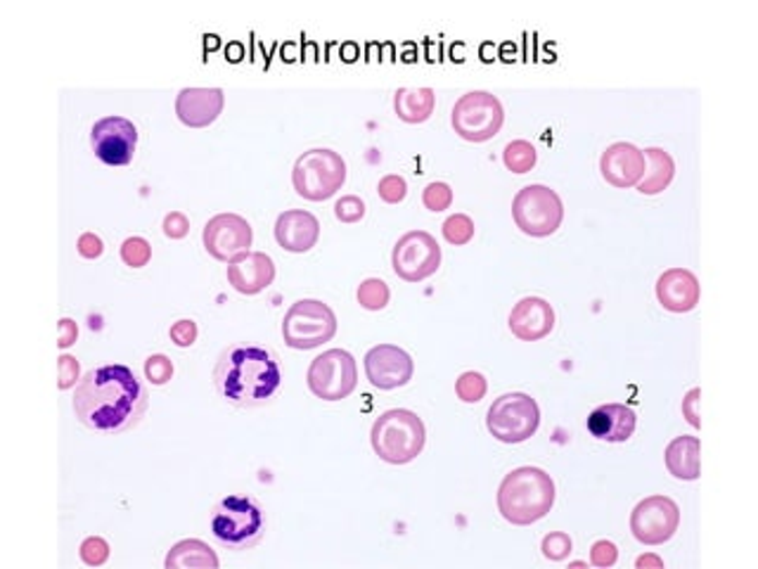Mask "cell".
I'll list each match as a JSON object with an SVG mask.
<instances>
[{
	"instance_id": "cell-1",
	"label": "cell",
	"mask_w": 758,
	"mask_h": 569,
	"mask_svg": "<svg viewBox=\"0 0 758 569\" xmlns=\"http://www.w3.org/2000/svg\"><path fill=\"white\" fill-rule=\"evenodd\" d=\"M150 406L148 387L131 368L109 363L89 370L77 384L74 413L81 425L103 434L133 430Z\"/></svg>"
},
{
	"instance_id": "cell-2",
	"label": "cell",
	"mask_w": 758,
	"mask_h": 569,
	"mask_svg": "<svg viewBox=\"0 0 758 569\" xmlns=\"http://www.w3.org/2000/svg\"><path fill=\"white\" fill-rule=\"evenodd\" d=\"M213 384L223 402L235 408L268 406L282 387L278 353L256 345L228 347L213 368Z\"/></svg>"
},
{
	"instance_id": "cell-3",
	"label": "cell",
	"mask_w": 758,
	"mask_h": 569,
	"mask_svg": "<svg viewBox=\"0 0 758 569\" xmlns=\"http://www.w3.org/2000/svg\"><path fill=\"white\" fill-rule=\"evenodd\" d=\"M555 481L540 467L524 465L512 469L498 487V510L514 526L536 524L555 506Z\"/></svg>"
},
{
	"instance_id": "cell-4",
	"label": "cell",
	"mask_w": 758,
	"mask_h": 569,
	"mask_svg": "<svg viewBox=\"0 0 758 569\" xmlns=\"http://www.w3.org/2000/svg\"><path fill=\"white\" fill-rule=\"evenodd\" d=\"M211 536L225 550H249L266 534V512L252 496H225L211 512Z\"/></svg>"
},
{
	"instance_id": "cell-5",
	"label": "cell",
	"mask_w": 758,
	"mask_h": 569,
	"mask_svg": "<svg viewBox=\"0 0 758 569\" xmlns=\"http://www.w3.org/2000/svg\"><path fill=\"white\" fill-rule=\"evenodd\" d=\"M373 449L384 463L406 465L422 453L427 444L424 422L408 408H392L382 413L370 430Z\"/></svg>"
},
{
	"instance_id": "cell-6",
	"label": "cell",
	"mask_w": 758,
	"mask_h": 569,
	"mask_svg": "<svg viewBox=\"0 0 758 569\" xmlns=\"http://www.w3.org/2000/svg\"><path fill=\"white\" fill-rule=\"evenodd\" d=\"M292 183L299 197L308 202H325L347 183V162L335 150L313 148L294 162Z\"/></svg>"
},
{
	"instance_id": "cell-7",
	"label": "cell",
	"mask_w": 758,
	"mask_h": 569,
	"mask_svg": "<svg viewBox=\"0 0 758 569\" xmlns=\"http://www.w3.org/2000/svg\"><path fill=\"white\" fill-rule=\"evenodd\" d=\"M335 335L337 316L320 299H299L282 318V337L290 349H316Z\"/></svg>"
},
{
	"instance_id": "cell-8",
	"label": "cell",
	"mask_w": 758,
	"mask_h": 569,
	"mask_svg": "<svg viewBox=\"0 0 758 569\" xmlns=\"http://www.w3.org/2000/svg\"><path fill=\"white\" fill-rule=\"evenodd\" d=\"M512 219L524 235L548 237L560 231L564 202L548 185H526L512 199Z\"/></svg>"
},
{
	"instance_id": "cell-9",
	"label": "cell",
	"mask_w": 758,
	"mask_h": 569,
	"mask_svg": "<svg viewBox=\"0 0 758 569\" xmlns=\"http://www.w3.org/2000/svg\"><path fill=\"white\" fill-rule=\"evenodd\" d=\"M486 427L503 444H522V441L532 439L540 427V408L536 398L522 392L498 396L486 413Z\"/></svg>"
},
{
	"instance_id": "cell-10",
	"label": "cell",
	"mask_w": 758,
	"mask_h": 569,
	"mask_svg": "<svg viewBox=\"0 0 758 569\" xmlns=\"http://www.w3.org/2000/svg\"><path fill=\"white\" fill-rule=\"evenodd\" d=\"M451 124L463 140L486 142L500 133L505 124V109L493 93L469 91L455 103Z\"/></svg>"
},
{
	"instance_id": "cell-11",
	"label": "cell",
	"mask_w": 758,
	"mask_h": 569,
	"mask_svg": "<svg viewBox=\"0 0 758 569\" xmlns=\"http://www.w3.org/2000/svg\"><path fill=\"white\" fill-rule=\"evenodd\" d=\"M308 390L323 402H341L359 384V365L347 349L323 351L308 368Z\"/></svg>"
},
{
	"instance_id": "cell-12",
	"label": "cell",
	"mask_w": 758,
	"mask_h": 569,
	"mask_svg": "<svg viewBox=\"0 0 758 569\" xmlns=\"http://www.w3.org/2000/svg\"><path fill=\"white\" fill-rule=\"evenodd\" d=\"M680 508L668 496H648L631 512V532L642 546H662L676 536Z\"/></svg>"
},
{
	"instance_id": "cell-13",
	"label": "cell",
	"mask_w": 758,
	"mask_h": 569,
	"mask_svg": "<svg viewBox=\"0 0 758 569\" xmlns=\"http://www.w3.org/2000/svg\"><path fill=\"white\" fill-rule=\"evenodd\" d=\"M394 274L406 282H422L432 278L441 266V247L436 237L427 231H410L398 237L392 252Z\"/></svg>"
},
{
	"instance_id": "cell-14",
	"label": "cell",
	"mask_w": 758,
	"mask_h": 569,
	"mask_svg": "<svg viewBox=\"0 0 758 569\" xmlns=\"http://www.w3.org/2000/svg\"><path fill=\"white\" fill-rule=\"evenodd\" d=\"M202 242L209 256H213L217 262L231 264L240 254L249 252L254 231L249 221L242 219L240 213H217L205 225Z\"/></svg>"
},
{
	"instance_id": "cell-15",
	"label": "cell",
	"mask_w": 758,
	"mask_h": 569,
	"mask_svg": "<svg viewBox=\"0 0 758 569\" xmlns=\"http://www.w3.org/2000/svg\"><path fill=\"white\" fill-rule=\"evenodd\" d=\"M91 146L103 164L126 166L133 162L138 148V128L126 117H105L93 124Z\"/></svg>"
},
{
	"instance_id": "cell-16",
	"label": "cell",
	"mask_w": 758,
	"mask_h": 569,
	"mask_svg": "<svg viewBox=\"0 0 758 569\" xmlns=\"http://www.w3.org/2000/svg\"><path fill=\"white\" fill-rule=\"evenodd\" d=\"M412 356L396 345H377L365 353V375L375 390L389 392L412 380Z\"/></svg>"
},
{
	"instance_id": "cell-17",
	"label": "cell",
	"mask_w": 758,
	"mask_h": 569,
	"mask_svg": "<svg viewBox=\"0 0 758 569\" xmlns=\"http://www.w3.org/2000/svg\"><path fill=\"white\" fill-rule=\"evenodd\" d=\"M645 154L633 142H614L599 156V174L614 188H635L645 176Z\"/></svg>"
},
{
	"instance_id": "cell-18",
	"label": "cell",
	"mask_w": 758,
	"mask_h": 569,
	"mask_svg": "<svg viewBox=\"0 0 758 569\" xmlns=\"http://www.w3.org/2000/svg\"><path fill=\"white\" fill-rule=\"evenodd\" d=\"M508 325L522 341H538L555 330V309L543 297H524L510 311Z\"/></svg>"
},
{
	"instance_id": "cell-19",
	"label": "cell",
	"mask_w": 758,
	"mask_h": 569,
	"mask_svg": "<svg viewBox=\"0 0 758 569\" xmlns=\"http://www.w3.org/2000/svg\"><path fill=\"white\" fill-rule=\"evenodd\" d=\"M276 280V264L266 252H247L228 264V282L240 294L254 297L270 288Z\"/></svg>"
},
{
	"instance_id": "cell-20",
	"label": "cell",
	"mask_w": 758,
	"mask_h": 569,
	"mask_svg": "<svg viewBox=\"0 0 758 569\" xmlns=\"http://www.w3.org/2000/svg\"><path fill=\"white\" fill-rule=\"evenodd\" d=\"M320 221L306 209L282 211L276 221V240L284 252L306 254L318 245Z\"/></svg>"
},
{
	"instance_id": "cell-21",
	"label": "cell",
	"mask_w": 758,
	"mask_h": 569,
	"mask_svg": "<svg viewBox=\"0 0 758 569\" xmlns=\"http://www.w3.org/2000/svg\"><path fill=\"white\" fill-rule=\"evenodd\" d=\"M702 288L688 268H668L656 280V299L670 313H690L697 309Z\"/></svg>"
},
{
	"instance_id": "cell-22",
	"label": "cell",
	"mask_w": 758,
	"mask_h": 569,
	"mask_svg": "<svg viewBox=\"0 0 758 569\" xmlns=\"http://www.w3.org/2000/svg\"><path fill=\"white\" fill-rule=\"evenodd\" d=\"M223 105L221 89H183L176 97V114L185 126L207 128L221 117Z\"/></svg>"
},
{
	"instance_id": "cell-23",
	"label": "cell",
	"mask_w": 758,
	"mask_h": 569,
	"mask_svg": "<svg viewBox=\"0 0 758 569\" xmlns=\"http://www.w3.org/2000/svg\"><path fill=\"white\" fill-rule=\"evenodd\" d=\"M635 425V410L626 404L597 406L588 416V432L607 444H623L633 437Z\"/></svg>"
},
{
	"instance_id": "cell-24",
	"label": "cell",
	"mask_w": 758,
	"mask_h": 569,
	"mask_svg": "<svg viewBox=\"0 0 758 569\" xmlns=\"http://www.w3.org/2000/svg\"><path fill=\"white\" fill-rule=\"evenodd\" d=\"M699 449H702L699 437H676L664 451V463L668 473L683 481L699 479V473H702V469H699Z\"/></svg>"
},
{
	"instance_id": "cell-25",
	"label": "cell",
	"mask_w": 758,
	"mask_h": 569,
	"mask_svg": "<svg viewBox=\"0 0 758 569\" xmlns=\"http://www.w3.org/2000/svg\"><path fill=\"white\" fill-rule=\"evenodd\" d=\"M645 154V176L635 185L638 193L642 195H660L664 193L670 181L676 176V162L666 150L662 148H648L642 150Z\"/></svg>"
},
{
	"instance_id": "cell-26",
	"label": "cell",
	"mask_w": 758,
	"mask_h": 569,
	"mask_svg": "<svg viewBox=\"0 0 758 569\" xmlns=\"http://www.w3.org/2000/svg\"><path fill=\"white\" fill-rule=\"evenodd\" d=\"M164 565L166 569H188V567L217 569L221 562H219V555L213 553L211 546L205 544V541L185 538V541H178V544L168 550Z\"/></svg>"
},
{
	"instance_id": "cell-27",
	"label": "cell",
	"mask_w": 758,
	"mask_h": 569,
	"mask_svg": "<svg viewBox=\"0 0 758 569\" xmlns=\"http://www.w3.org/2000/svg\"><path fill=\"white\" fill-rule=\"evenodd\" d=\"M436 95L432 89H398L394 95V109L400 121L424 124L434 114Z\"/></svg>"
},
{
	"instance_id": "cell-28",
	"label": "cell",
	"mask_w": 758,
	"mask_h": 569,
	"mask_svg": "<svg viewBox=\"0 0 758 569\" xmlns=\"http://www.w3.org/2000/svg\"><path fill=\"white\" fill-rule=\"evenodd\" d=\"M503 162L512 174H528L538 162V152L528 140H512L505 146Z\"/></svg>"
},
{
	"instance_id": "cell-29",
	"label": "cell",
	"mask_w": 758,
	"mask_h": 569,
	"mask_svg": "<svg viewBox=\"0 0 758 569\" xmlns=\"http://www.w3.org/2000/svg\"><path fill=\"white\" fill-rule=\"evenodd\" d=\"M359 304L365 309V311H382L386 309V304H389V299H392V290H389V284H386L384 280L380 278H368L361 282V288H359Z\"/></svg>"
},
{
	"instance_id": "cell-30",
	"label": "cell",
	"mask_w": 758,
	"mask_h": 569,
	"mask_svg": "<svg viewBox=\"0 0 758 569\" xmlns=\"http://www.w3.org/2000/svg\"><path fill=\"white\" fill-rule=\"evenodd\" d=\"M486 390H489L486 378L481 373H475V370H467V373H463L455 382V394L465 404H479L486 396Z\"/></svg>"
},
{
	"instance_id": "cell-31",
	"label": "cell",
	"mask_w": 758,
	"mask_h": 569,
	"mask_svg": "<svg viewBox=\"0 0 758 569\" xmlns=\"http://www.w3.org/2000/svg\"><path fill=\"white\" fill-rule=\"evenodd\" d=\"M443 237H446L451 245L463 247L475 237V223H471L467 213H453V217L443 221Z\"/></svg>"
},
{
	"instance_id": "cell-32",
	"label": "cell",
	"mask_w": 758,
	"mask_h": 569,
	"mask_svg": "<svg viewBox=\"0 0 758 569\" xmlns=\"http://www.w3.org/2000/svg\"><path fill=\"white\" fill-rule=\"evenodd\" d=\"M152 259V245L145 237H126L121 245V262L131 268L148 266Z\"/></svg>"
},
{
	"instance_id": "cell-33",
	"label": "cell",
	"mask_w": 758,
	"mask_h": 569,
	"mask_svg": "<svg viewBox=\"0 0 758 569\" xmlns=\"http://www.w3.org/2000/svg\"><path fill=\"white\" fill-rule=\"evenodd\" d=\"M571 548H574V541H571V536L564 532H550L540 544L543 555H546V558L552 562L567 560L571 555Z\"/></svg>"
},
{
	"instance_id": "cell-34",
	"label": "cell",
	"mask_w": 758,
	"mask_h": 569,
	"mask_svg": "<svg viewBox=\"0 0 758 569\" xmlns=\"http://www.w3.org/2000/svg\"><path fill=\"white\" fill-rule=\"evenodd\" d=\"M422 205L429 209V211H446L451 205H453V190H451V185L448 183H443V181H434V183H429L424 193H422Z\"/></svg>"
},
{
	"instance_id": "cell-35",
	"label": "cell",
	"mask_w": 758,
	"mask_h": 569,
	"mask_svg": "<svg viewBox=\"0 0 758 569\" xmlns=\"http://www.w3.org/2000/svg\"><path fill=\"white\" fill-rule=\"evenodd\" d=\"M81 560L89 567H103L109 560V544L103 536H89L81 544Z\"/></svg>"
},
{
	"instance_id": "cell-36",
	"label": "cell",
	"mask_w": 758,
	"mask_h": 569,
	"mask_svg": "<svg viewBox=\"0 0 758 569\" xmlns=\"http://www.w3.org/2000/svg\"><path fill=\"white\" fill-rule=\"evenodd\" d=\"M145 378L154 387H162V384L171 382V378H174V363H171V359L164 353H152L145 361Z\"/></svg>"
},
{
	"instance_id": "cell-37",
	"label": "cell",
	"mask_w": 758,
	"mask_h": 569,
	"mask_svg": "<svg viewBox=\"0 0 758 569\" xmlns=\"http://www.w3.org/2000/svg\"><path fill=\"white\" fill-rule=\"evenodd\" d=\"M377 193L382 197V202L386 205H398V202H404L406 195H408V183L404 176H398V174H389V176H384L377 185Z\"/></svg>"
},
{
	"instance_id": "cell-38",
	"label": "cell",
	"mask_w": 758,
	"mask_h": 569,
	"mask_svg": "<svg viewBox=\"0 0 758 569\" xmlns=\"http://www.w3.org/2000/svg\"><path fill=\"white\" fill-rule=\"evenodd\" d=\"M335 217L341 223H359L365 217V202L355 195H345L341 199H337Z\"/></svg>"
},
{
	"instance_id": "cell-39",
	"label": "cell",
	"mask_w": 758,
	"mask_h": 569,
	"mask_svg": "<svg viewBox=\"0 0 758 569\" xmlns=\"http://www.w3.org/2000/svg\"><path fill=\"white\" fill-rule=\"evenodd\" d=\"M619 560V548L611 544V541L607 538H599L593 544L591 548V565L593 567H599V569H609L617 565Z\"/></svg>"
},
{
	"instance_id": "cell-40",
	"label": "cell",
	"mask_w": 758,
	"mask_h": 569,
	"mask_svg": "<svg viewBox=\"0 0 758 569\" xmlns=\"http://www.w3.org/2000/svg\"><path fill=\"white\" fill-rule=\"evenodd\" d=\"M197 335H199L197 323L190 321V318H183V321L174 323V325H171V330H168L171 341H174V345L180 347V349L193 347L195 341H197Z\"/></svg>"
},
{
	"instance_id": "cell-41",
	"label": "cell",
	"mask_w": 758,
	"mask_h": 569,
	"mask_svg": "<svg viewBox=\"0 0 758 569\" xmlns=\"http://www.w3.org/2000/svg\"><path fill=\"white\" fill-rule=\"evenodd\" d=\"M162 228H164V235L168 240H183L185 235L190 233V221H188V217H185V213L171 211V213H166V217H164V225Z\"/></svg>"
},
{
	"instance_id": "cell-42",
	"label": "cell",
	"mask_w": 758,
	"mask_h": 569,
	"mask_svg": "<svg viewBox=\"0 0 758 569\" xmlns=\"http://www.w3.org/2000/svg\"><path fill=\"white\" fill-rule=\"evenodd\" d=\"M81 382V368L74 356H60V390L77 387Z\"/></svg>"
},
{
	"instance_id": "cell-43",
	"label": "cell",
	"mask_w": 758,
	"mask_h": 569,
	"mask_svg": "<svg viewBox=\"0 0 758 569\" xmlns=\"http://www.w3.org/2000/svg\"><path fill=\"white\" fill-rule=\"evenodd\" d=\"M77 247L83 259H97V256H103L105 252V242L95 233H83L77 242Z\"/></svg>"
},
{
	"instance_id": "cell-44",
	"label": "cell",
	"mask_w": 758,
	"mask_h": 569,
	"mask_svg": "<svg viewBox=\"0 0 758 569\" xmlns=\"http://www.w3.org/2000/svg\"><path fill=\"white\" fill-rule=\"evenodd\" d=\"M697 402H699V390L695 387L683 398V418L688 420L692 427H702V422H699V416H697Z\"/></svg>"
},
{
	"instance_id": "cell-45",
	"label": "cell",
	"mask_w": 758,
	"mask_h": 569,
	"mask_svg": "<svg viewBox=\"0 0 758 569\" xmlns=\"http://www.w3.org/2000/svg\"><path fill=\"white\" fill-rule=\"evenodd\" d=\"M79 337V327L77 323L71 321V318H62L60 321V341H57V347L60 349H69L71 345H74Z\"/></svg>"
},
{
	"instance_id": "cell-46",
	"label": "cell",
	"mask_w": 758,
	"mask_h": 569,
	"mask_svg": "<svg viewBox=\"0 0 758 569\" xmlns=\"http://www.w3.org/2000/svg\"><path fill=\"white\" fill-rule=\"evenodd\" d=\"M635 567H638V569H642V567H656V569H662V567H664V560L660 558V555L648 553V555H640V558L635 560Z\"/></svg>"
}]
</instances>
